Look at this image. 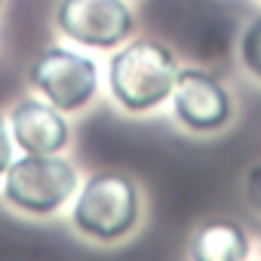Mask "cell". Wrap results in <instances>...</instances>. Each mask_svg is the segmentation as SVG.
<instances>
[{"label":"cell","mask_w":261,"mask_h":261,"mask_svg":"<svg viewBox=\"0 0 261 261\" xmlns=\"http://www.w3.org/2000/svg\"><path fill=\"white\" fill-rule=\"evenodd\" d=\"M178 74L175 53L151 37L123 43L108 65V86L114 101L129 114H145L172 95Z\"/></svg>","instance_id":"obj_1"},{"label":"cell","mask_w":261,"mask_h":261,"mask_svg":"<svg viewBox=\"0 0 261 261\" xmlns=\"http://www.w3.org/2000/svg\"><path fill=\"white\" fill-rule=\"evenodd\" d=\"M142 200L136 181L123 172H95L86 178L83 188H77L71 221L74 227L98 243L123 240L139 224Z\"/></svg>","instance_id":"obj_2"},{"label":"cell","mask_w":261,"mask_h":261,"mask_svg":"<svg viewBox=\"0 0 261 261\" xmlns=\"http://www.w3.org/2000/svg\"><path fill=\"white\" fill-rule=\"evenodd\" d=\"M77 166L59 154H22L4 172V197L28 215L59 212L77 191Z\"/></svg>","instance_id":"obj_3"},{"label":"cell","mask_w":261,"mask_h":261,"mask_svg":"<svg viewBox=\"0 0 261 261\" xmlns=\"http://www.w3.org/2000/svg\"><path fill=\"white\" fill-rule=\"evenodd\" d=\"M28 80L49 105L74 114L98 92V65L68 46H49L31 62Z\"/></svg>","instance_id":"obj_4"},{"label":"cell","mask_w":261,"mask_h":261,"mask_svg":"<svg viewBox=\"0 0 261 261\" xmlns=\"http://www.w3.org/2000/svg\"><path fill=\"white\" fill-rule=\"evenodd\" d=\"M56 25L74 43L92 49H114L136 28L126 0H59Z\"/></svg>","instance_id":"obj_5"},{"label":"cell","mask_w":261,"mask_h":261,"mask_svg":"<svg viewBox=\"0 0 261 261\" xmlns=\"http://www.w3.org/2000/svg\"><path fill=\"white\" fill-rule=\"evenodd\" d=\"M172 114L191 133H218L230 123V92L203 68H178L172 86Z\"/></svg>","instance_id":"obj_6"},{"label":"cell","mask_w":261,"mask_h":261,"mask_svg":"<svg viewBox=\"0 0 261 261\" xmlns=\"http://www.w3.org/2000/svg\"><path fill=\"white\" fill-rule=\"evenodd\" d=\"M10 133L22 154H62L71 139V126L65 111L46 98H22L10 114Z\"/></svg>","instance_id":"obj_7"},{"label":"cell","mask_w":261,"mask_h":261,"mask_svg":"<svg viewBox=\"0 0 261 261\" xmlns=\"http://www.w3.org/2000/svg\"><path fill=\"white\" fill-rule=\"evenodd\" d=\"M188 255L197 261H243L249 258V233L230 218H209L194 230Z\"/></svg>","instance_id":"obj_8"},{"label":"cell","mask_w":261,"mask_h":261,"mask_svg":"<svg viewBox=\"0 0 261 261\" xmlns=\"http://www.w3.org/2000/svg\"><path fill=\"white\" fill-rule=\"evenodd\" d=\"M240 62L252 77L261 80V13L240 34Z\"/></svg>","instance_id":"obj_9"},{"label":"cell","mask_w":261,"mask_h":261,"mask_svg":"<svg viewBox=\"0 0 261 261\" xmlns=\"http://www.w3.org/2000/svg\"><path fill=\"white\" fill-rule=\"evenodd\" d=\"M13 163V133H10V126L7 120L0 117V175H4Z\"/></svg>","instance_id":"obj_10"},{"label":"cell","mask_w":261,"mask_h":261,"mask_svg":"<svg viewBox=\"0 0 261 261\" xmlns=\"http://www.w3.org/2000/svg\"><path fill=\"white\" fill-rule=\"evenodd\" d=\"M246 197H249L252 209L261 212V163H255L246 175Z\"/></svg>","instance_id":"obj_11"},{"label":"cell","mask_w":261,"mask_h":261,"mask_svg":"<svg viewBox=\"0 0 261 261\" xmlns=\"http://www.w3.org/2000/svg\"><path fill=\"white\" fill-rule=\"evenodd\" d=\"M0 4H4V0H0Z\"/></svg>","instance_id":"obj_12"}]
</instances>
